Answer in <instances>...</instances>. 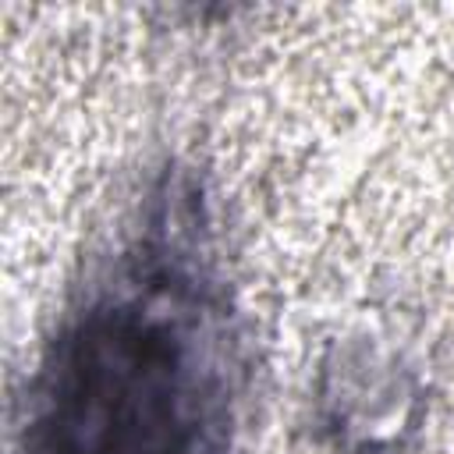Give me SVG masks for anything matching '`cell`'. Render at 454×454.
Segmentation results:
<instances>
[{"label":"cell","mask_w":454,"mask_h":454,"mask_svg":"<svg viewBox=\"0 0 454 454\" xmlns=\"http://www.w3.org/2000/svg\"><path fill=\"white\" fill-rule=\"evenodd\" d=\"M241 358L199 181L163 170L28 383L21 454H231Z\"/></svg>","instance_id":"6da1fadb"}]
</instances>
